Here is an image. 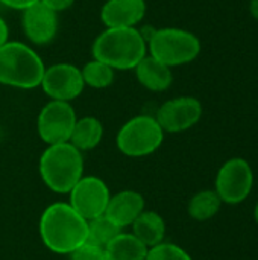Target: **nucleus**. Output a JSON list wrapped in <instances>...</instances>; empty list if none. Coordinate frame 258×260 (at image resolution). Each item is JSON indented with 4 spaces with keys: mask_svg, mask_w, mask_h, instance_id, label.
<instances>
[{
    "mask_svg": "<svg viewBox=\"0 0 258 260\" xmlns=\"http://www.w3.org/2000/svg\"><path fill=\"white\" fill-rule=\"evenodd\" d=\"M67 195L68 204L87 221L103 215L111 198L108 184L94 175H82Z\"/></svg>",
    "mask_w": 258,
    "mask_h": 260,
    "instance_id": "obj_9",
    "label": "nucleus"
},
{
    "mask_svg": "<svg viewBox=\"0 0 258 260\" xmlns=\"http://www.w3.org/2000/svg\"><path fill=\"white\" fill-rule=\"evenodd\" d=\"M254 186V172L243 158H231L222 165L216 177V193L227 204L243 203Z\"/></svg>",
    "mask_w": 258,
    "mask_h": 260,
    "instance_id": "obj_8",
    "label": "nucleus"
},
{
    "mask_svg": "<svg viewBox=\"0 0 258 260\" xmlns=\"http://www.w3.org/2000/svg\"><path fill=\"white\" fill-rule=\"evenodd\" d=\"M144 260H192L190 254L179 245L161 242L148 250Z\"/></svg>",
    "mask_w": 258,
    "mask_h": 260,
    "instance_id": "obj_22",
    "label": "nucleus"
},
{
    "mask_svg": "<svg viewBox=\"0 0 258 260\" xmlns=\"http://www.w3.org/2000/svg\"><path fill=\"white\" fill-rule=\"evenodd\" d=\"M132 235L143 242L148 248L158 245L164 241L166 236V222L154 210H143L138 218L131 224Z\"/></svg>",
    "mask_w": 258,
    "mask_h": 260,
    "instance_id": "obj_16",
    "label": "nucleus"
},
{
    "mask_svg": "<svg viewBox=\"0 0 258 260\" xmlns=\"http://www.w3.org/2000/svg\"><path fill=\"white\" fill-rule=\"evenodd\" d=\"M78 120L76 111L70 102L49 101L38 113L36 131L46 145H56L70 140Z\"/></svg>",
    "mask_w": 258,
    "mask_h": 260,
    "instance_id": "obj_7",
    "label": "nucleus"
},
{
    "mask_svg": "<svg viewBox=\"0 0 258 260\" xmlns=\"http://www.w3.org/2000/svg\"><path fill=\"white\" fill-rule=\"evenodd\" d=\"M144 204L146 203L141 193L135 190H122L111 195L103 215L123 230L131 227V224L138 218V215L144 210Z\"/></svg>",
    "mask_w": 258,
    "mask_h": 260,
    "instance_id": "obj_14",
    "label": "nucleus"
},
{
    "mask_svg": "<svg viewBox=\"0 0 258 260\" xmlns=\"http://www.w3.org/2000/svg\"><path fill=\"white\" fill-rule=\"evenodd\" d=\"M43 183L55 193H68L84 175L82 152L70 142L47 145L38 161Z\"/></svg>",
    "mask_w": 258,
    "mask_h": 260,
    "instance_id": "obj_3",
    "label": "nucleus"
},
{
    "mask_svg": "<svg viewBox=\"0 0 258 260\" xmlns=\"http://www.w3.org/2000/svg\"><path fill=\"white\" fill-rule=\"evenodd\" d=\"M201 52L199 38L184 29H154L148 38V53L172 67L192 62Z\"/></svg>",
    "mask_w": 258,
    "mask_h": 260,
    "instance_id": "obj_5",
    "label": "nucleus"
},
{
    "mask_svg": "<svg viewBox=\"0 0 258 260\" xmlns=\"http://www.w3.org/2000/svg\"><path fill=\"white\" fill-rule=\"evenodd\" d=\"M46 66L30 46L8 41L0 47V84L20 90L40 87Z\"/></svg>",
    "mask_w": 258,
    "mask_h": 260,
    "instance_id": "obj_4",
    "label": "nucleus"
},
{
    "mask_svg": "<svg viewBox=\"0 0 258 260\" xmlns=\"http://www.w3.org/2000/svg\"><path fill=\"white\" fill-rule=\"evenodd\" d=\"M40 0H0V3L9 9H15V11H24L29 6L38 3Z\"/></svg>",
    "mask_w": 258,
    "mask_h": 260,
    "instance_id": "obj_25",
    "label": "nucleus"
},
{
    "mask_svg": "<svg viewBox=\"0 0 258 260\" xmlns=\"http://www.w3.org/2000/svg\"><path fill=\"white\" fill-rule=\"evenodd\" d=\"M38 232L47 250L68 256L87 242L88 221L68 203H55L41 213Z\"/></svg>",
    "mask_w": 258,
    "mask_h": 260,
    "instance_id": "obj_1",
    "label": "nucleus"
},
{
    "mask_svg": "<svg viewBox=\"0 0 258 260\" xmlns=\"http://www.w3.org/2000/svg\"><path fill=\"white\" fill-rule=\"evenodd\" d=\"M91 53L114 70H134L148 53V43L137 27H106L94 40Z\"/></svg>",
    "mask_w": 258,
    "mask_h": 260,
    "instance_id": "obj_2",
    "label": "nucleus"
},
{
    "mask_svg": "<svg viewBox=\"0 0 258 260\" xmlns=\"http://www.w3.org/2000/svg\"><path fill=\"white\" fill-rule=\"evenodd\" d=\"M44 6L50 8L52 11L55 12H62V11H67L68 8L73 6L75 0H40Z\"/></svg>",
    "mask_w": 258,
    "mask_h": 260,
    "instance_id": "obj_24",
    "label": "nucleus"
},
{
    "mask_svg": "<svg viewBox=\"0 0 258 260\" xmlns=\"http://www.w3.org/2000/svg\"><path fill=\"white\" fill-rule=\"evenodd\" d=\"M255 221L258 222V204H257V207H255Z\"/></svg>",
    "mask_w": 258,
    "mask_h": 260,
    "instance_id": "obj_28",
    "label": "nucleus"
},
{
    "mask_svg": "<svg viewBox=\"0 0 258 260\" xmlns=\"http://www.w3.org/2000/svg\"><path fill=\"white\" fill-rule=\"evenodd\" d=\"M114 72L116 70L113 67L94 58L81 69V75H82L85 87L96 88V90L108 88L109 85H113L114 78H116Z\"/></svg>",
    "mask_w": 258,
    "mask_h": 260,
    "instance_id": "obj_20",
    "label": "nucleus"
},
{
    "mask_svg": "<svg viewBox=\"0 0 258 260\" xmlns=\"http://www.w3.org/2000/svg\"><path fill=\"white\" fill-rule=\"evenodd\" d=\"M9 41V27L5 21V18L0 15V47Z\"/></svg>",
    "mask_w": 258,
    "mask_h": 260,
    "instance_id": "obj_26",
    "label": "nucleus"
},
{
    "mask_svg": "<svg viewBox=\"0 0 258 260\" xmlns=\"http://www.w3.org/2000/svg\"><path fill=\"white\" fill-rule=\"evenodd\" d=\"M68 256H70V260H108L103 248L88 244V242L81 245L78 250H75Z\"/></svg>",
    "mask_w": 258,
    "mask_h": 260,
    "instance_id": "obj_23",
    "label": "nucleus"
},
{
    "mask_svg": "<svg viewBox=\"0 0 258 260\" xmlns=\"http://www.w3.org/2000/svg\"><path fill=\"white\" fill-rule=\"evenodd\" d=\"M164 140V131L155 116L140 114L122 125L116 136L117 149L132 158L154 154Z\"/></svg>",
    "mask_w": 258,
    "mask_h": 260,
    "instance_id": "obj_6",
    "label": "nucleus"
},
{
    "mask_svg": "<svg viewBox=\"0 0 258 260\" xmlns=\"http://www.w3.org/2000/svg\"><path fill=\"white\" fill-rule=\"evenodd\" d=\"M134 70L138 82L149 91L160 93L172 85V69L158 61L157 58L151 56L149 53L143 56V59L135 66Z\"/></svg>",
    "mask_w": 258,
    "mask_h": 260,
    "instance_id": "obj_15",
    "label": "nucleus"
},
{
    "mask_svg": "<svg viewBox=\"0 0 258 260\" xmlns=\"http://www.w3.org/2000/svg\"><path fill=\"white\" fill-rule=\"evenodd\" d=\"M251 14L258 18V0H251Z\"/></svg>",
    "mask_w": 258,
    "mask_h": 260,
    "instance_id": "obj_27",
    "label": "nucleus"
},
{
    "mask_svg": "<svg viewBox=\"0 0 258 260\" xmlns=\"http://www.w3.org/2000/svg\"><path fill=\"white\" fill-rule=\"evenodd\" d=\"M103 139V125L94 116H85L76 120L70 136V143L81 152L94 149Z\"/></svg>",
    "mask_w": 258,
    "mask_h": 260,
    "instance_id": "obj_17",
    "label": "nucleus"
},
{
    "mask_svg": "<svg viewBox=\"0 0 258 260\" xmlns=\"http://www.w3.org/2000/svg\"><path fill=\"white\" fill-rule=\"evenodd\" d=\"M21 27L30 43L36 46H46L52 43L58 34V12L38 2L21 11Z\"/></svg>",
    "mask_w": 258,
    "mask_h": 260,
    "instance_id": "obj_12",
    "label": "nucleus"
},
{
    "mask_svg": "<svg viewBox=\"0 0 258 260\" xmlns=\"http://www.w3.org/2000/svg\"><path fill=\"white\" fill-rule=\"evenodd\" d=\"M146 11V0H106L100 11V20L105 27H137Z\"/></svg>",
    "mask_w": 258,
    "mask_h": 260,
    "instance_id": "obj_13",
    "label": "nucleus"
},
{
    "mask_svg": "<svg viewBox=\"0 0 258 260\" xmlns=\"http://www.w3.org/2000/svg\"><path fill=\"white\" fill-rule=\"evenodd\" d=\"M40 87L52 101L71 102L82 94L85 84L79 67L70 62H56L46 67Z\"/></svg>",
    "mask_w": 258,
    "mask_h": 260,
    "instance_id": "obj_10",
    "label": "nucleus"
},
{
    "mask_svg": "<svg viewBox=\"0 0 258 260\" xmlns=\"http://www.w3.org/2000/svg\"><path fill=\"white\" fill-rule=\"evenodd\" d=\"M202 116V104L192 96H181L164 102L155 114L164 133H182L195 126Z\"/></svg>",
    "mask_w": 258,
    "mask_h": 260,
    "instance_id": "obj_11",
    "label": "nucleus"
},
{
    "mask_svg": "<svg viewBox=\"0 0 258 260\" xmlns=\"http://www.w3.org/2000/svg\"><path fill=\"white\" fill-rule=\"evenodd\" d=\"M220 206L222 200L216 190H202L189 201L187 212L195 221H208L219 213Z\"/></svg>",
    "mask_w": 258,
    "mask_h": 260,
    "instance_id": "obj_19",
    "label": "nucleus"
},
{
    "mask_svg": "<svg viewBox=\"0 0 258 260\" xmlns=\"http://www.w3.org/2000/svg\"><path fill=\"white\" fill-rule=\"evenodd\" d=\"M120 232H122V229L117 227L108 216L100 215V216L88 221L87 242L97 245L100 248H105Z\"/></svg>",
    "mask_w": 258,
    "mask_h": 260,
    "instance_id": "obj_21",
    "label": "nucleus"
},
{
    "mask_svg": "<svg viewBox=\"0 0 258 260\" xmlns=\"http://www.w3.org/2000/svg\"><path fill=\"white\" fill-rule=\"evenodd\" d=\"M103 250L108 260H144L149 248L132 233L122 230Z\"/></svg>",
    "mask_w": 258,
    "mask_h": 260,
    "instance_id": "obj_18",
    "label": "nucleus"
}]
</instances>
